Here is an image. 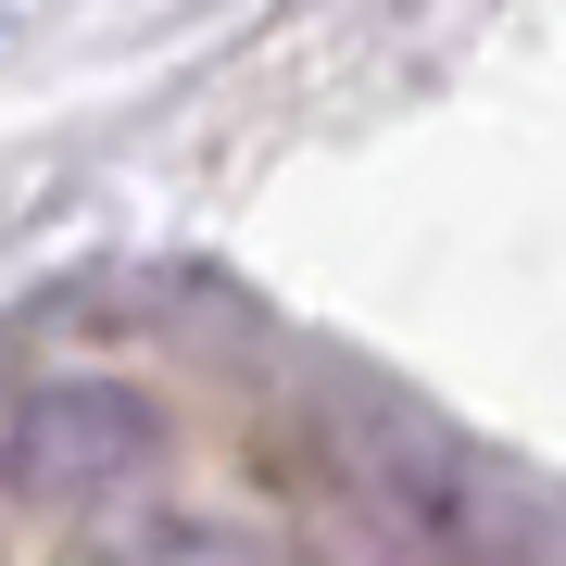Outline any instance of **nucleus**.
<instances>
[{
    "label": "nucleus",
    "mask_w": 566,
    "mask_h": 566,
    "mask_svg": "<svg viewBox=\"0 0 566 566\" xmlns=\"http://www.w3.org/2000/svg\"><path fill=\"white\" fill-rule=\"evenodd\" d=\"M151 441H164L151 403L114 390V378H25V390H0V491H25V504H51V516L114 504L151 465Z\"/></svg>",
    "instance_id": "nucleus-1"
}]
</instances>
